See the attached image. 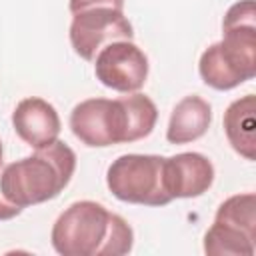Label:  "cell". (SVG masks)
Segmentation results:
<instances>
[{
  "instance_id": "1",
  "label": "cell",
  "mask_w": 256,
  "mask_h": 256,
  "mask_svg": "<svg viewBox=\"0 0 256 256\" xmlns=\"http://www.w3.org/2000/svg\"><path fill=\"white\" fill-rule=\"evenodd\" d=\"M50 240L62 256H122L134 246V230L104 204L78 200L56 218Z\"/></svg>"
},
{
  "instance_id": "2",
  "label": "cell",
  "mask_w": 256,
  "mask_h": 256,
  "mask_svg": "<svg viewBox=\"0 0 256 256\" xmlns=\"http://www.w3.org/2000/svg\"><path fill=\"white\" fill-rule=\"evenodd\" d=\"M74 170V150L62 140H54L52 144L34 150L32 156L2 166L0 190L10 204L24 210L56 198L68 186Z\"/></svg>"
},
{
  "instance_id": "3",
  "label": "cell",
  "mask_w": 256,
  "mask_h": 256,
  "mask_svg": "<svg viewBox=\"0 0 256 256\" xmlns=\"http://www.w3.org/2000/svg\"><path fill=\"white\" fill-rule=\"evenodd\" d=\"M164 156L122 154L106 172V186L114 198L140 206H166L172 202L164 182Z\"/></svg>"
},
{
  "instance_id": "4",
  "label": "cell",
  "mask_w": 256,
  "mask_h": 256,
  "mask_svg": "<svg viewBox=\"0 0 256 256\" xmlns=\"http://www.w3.org/2000/svg\"><path fill=\"white\" fill-rule=\"evenodd\" d=\"M72 134L90 148L128 144V118L120 98H88L70 112Z\"/></svg>"
},
{
  "instance_id": "5",
  "label": "cell",
  "mask_w": 256,
  "mask_h": 256,
  "mask_svg": "<svg viewBox=\"0 0 256 256\" xmlns=\"http://www.w3.org/2000/svg\"><path fill=\"white\" fill-rule=\"evenodd\" d=\"M68 36L74 52L82 60L94 62L96 54L106 44L116 40H132L134 28L124 16V10L100 6L72 14Z\"/></svg>"
},
{
  "instance_id": "6",
  "label": "cell",
  "mask_w": 256,
  "mask_h": 256,
  "mask_svg": "<svg viewBox=\"0 0 256 256\" xmlns=\"http://www.w3.org/2000/svg\"><path fill=\"white\" fill-rule=\"evenodd\" d=\"M148 56L132 40L106 44L94 58V74L106 88L116 92H138L148 78Z\"/></svg>"
},
{
  "instance_id": "7",
  "label": "cell",
  "mask_w": 256,
  "mask_h": 256,
  "mask_svg": "<svg viewBox=\"0 0 256 256\" xmlns=\"http://www.w3.org/2000/svg\"><path fill=\"white\" fill-rule=\"evenodd\" d=\"M164 182L172 200L198 198L214 182V166L200 152H180L164 160Z\"/></svg>"
},
{
  "instance_id": "8",
  "label": "cell",
  "mask_w": 256,
  "mask_h": 256,
  "mask_svg": "<svg viewBox=\"0 0 256 256\" xmlns=\"http://www.w3.org/2000/svg\"><path fill=\"white\" fill-rule=\"evenodd\" d=\"M12 126L20 140L34 150L58 140L62 128L56 108L48 100L38 96L24 98L16 104L12 112Z\"/></svg>"
},
{
  "instance_id": "9",
  "label": "cell",
  "mask_w": 256,
  "mask_h": 256,
  "mask_svg": "<svg viewBox=\"0 0 256 256\" xmlns=\"http://www.w3.org/2000/svg\"><path fill=\"white\" fill-rule=\"evenodd\" d=\"M212 122V106L198 94L184 96L170 114L166 140L170 144H188L206 134Z\"/></svg>"
},
{
  "instance_id": "10",
  "label": "cell",
  "mask_w": 256,
  "mask_h": 256,
  "mask_svg": "<svg viewBox=\"0 0 256 256\" xmlns=\"http://www.w3.org/2000/svg\"><path fill=\"white\" fill-rule=\"evenodd\" d=\"M224 132L234 148L242 158L254 160L256 158V98L254 94H246L234 100L224 112Z\"/></svg>"
},
{
  "instance_id": "11",
  "label": "cell",
  "mask_w": 256,
  "mask_h": 256,
  "mask_svg": "<svg viewBox=\"0 0 256 256\" xmlns=\"http://www.w3.org/2000/svg\"><path fill=\"white\" fill-rule=\"evenodd\" d=\"M254 240L256 234L214 220L204 234V252L210 256H254Z\"/></svg>"
},
{
  "instance_id": "12",
  "label": "cell",
  "mask_w": 256,
  "mask_h": 256,
  "mask_svg": "<svg viewBox=\"0 0 256 256\" xmlns=\"http://www.w3.org/2000/svg\"><path fill=\"white\" fill-rule=\"evenodd\" d=\"M120 100L126 108V118H128V144L150 136L158 120V108L152 102V98L138 90L120 96Z\"/></svg>"
},
{
  "instance_id": "13",
  "label": "cell",
  "mask_w": 256,
  "mask_h": 256,
  "mask_svg": "<svg viewBox=\"0 0 256 256\" xmlns=\"http://www.w3.org/2000/svg\"><path fill=\"white\" fill-rule=\"evenodd\" d=\"M100 6L124 10V0H70L68 2V8L72 14H78V12H84L90 8H100Z\"/></svg>"
},
{
  "instance_id": "14",
  "label": "cell",
  "mask_w": 256,
  "mask_h": 256,
  "mask_svg": "<svg viewBox=\"0 0 256 256\" xmlns=\"http://www.w3.org/2000/svg\"><path fill=\"white\" fill-rule=\"evenodd\" d=\"M0 170H2V168H0ZM20 212H22V208L10 204V202L4 198L2 190H0V220H12V218H16Z\"/></svg>"
},
{
  "instance_id": "15",
  "label": "cell",
  "mask_w": 256,
  "mask_h": 256,
  "mask_svg": "<svg viewBox=\"0 0 256 256\" xmlns=\"http://www.w3.org/2000/svg\"><path fill=\"white\" fill-rule=\"evenodd\" d=\"M2 156H4V150H2V142H0V168L4 166V160H2Z\"/></svg>"
}]
</instances>
